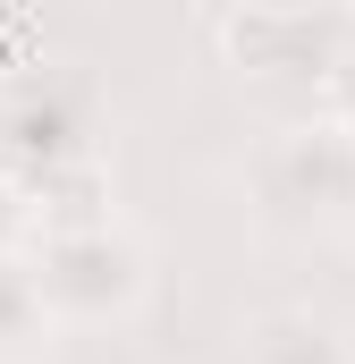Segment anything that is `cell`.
<instances>
[{
    "label": "cell",
    "instance_id": "6da1fadb",
    "mask_svg": "<svg viewBox=\"0 0 355 364\" xmlns=\"http://www.w3.org/2000/svg\"><path fill=\"white\" fill-rule=\"evenodd\" d=\"M26 272H34V296H43L51 331H110V322L144 314L153 246L119 212H77V220H43L26 237Z\"/></svg>",
    "mask_w": 355,
    "mask_h": 364
},
{
    "label": "cell",
    "instance_id": "7a4b0ae2",
    "mask_svg": "<svg viewBox=\"0 0 355 364\" xmlns=\"http://www.w3.org/2000/svg\"><path fill=\"white\" fill-rule=\"evenodd\" d=\"M254 212L271 229H330L347 220V186H355V119L339 110H296L254 144Z\"/></svg>",
    "mask_w": 355,
    "mask_h": 364
},
{
    "label": "cell",
    "instance_id": "3957f363",
    "mask_svg": "<svg viewBox=\"0 0 355 364\" xmlns=\"http://www.w3.org/2000/svg\"><path fill=\"white\" fill-rule=\"evenodd\" d=\"M0 161L26 186L93 170V102H85V85H68L60 68L34 60L17 85L0 93Z\"/></svg>",
    "mask_w": 355,
    "mask_h": 364
},
{
    "label": "cell",
    "instance_id": "277c9868",
    "mask_svg": "<svg viewBox=\"0 0 355 364\" xmlns=\"http://www.w3.org/2000/svg\"><path fill=\"white\" fill-rule=\"evenodd\" d=\"M220 34V51H229V68L237 77H254V85H330L339 68H347V17H330V9H246V17H220L212 26Z\"/></svg>",
    "mask_w": 355,
    "mask_h": 364
},
{
    "label": "cell",
    "instance_id": "5b68a950",
    "mask_svg": "<svg viewBox=\"0 0 355 364\" xmlns=\"http://www.w3.org/2000/svg\"><path fill=\"white\" fill-rule=\"evenodd\" d=\"M246 364H355V348L322 322V314H263L246 331Z\"/></svg>",
    "mask_w": 355,
    "mask_h": 364
},
{
    "label": "cell",
    "instance_id": "8992f818",
    "mask_svg": "<svg viewBox=\"0 0 355 364\" xmlns=\"http://www.w3.org/2000/svg\"><path fill=\"white\" fill-rule=\"evenodd\" d=\"M51 339H60V331H51V314H43V296H34L26 255H0V364H34Z\"/></svg>",
    "mask_w": 355,
    "mask_h": 364
},
{
    "label": "cell",
    "instance_id": "52a82bcc",
    "mask_svg": "<svg viewBox=\"0 0 355 364\" xmlns=\"http://www.w3.org/2000/svg\"><path fill=\"white\" fill-rule=\"evenodd\" d=\"M43 229V203H34V186L17 178L9 161H0V255H26V237Z\"/></svg>",
    "mask_w": 355,
    "mask_h": 364
},
{
    "label": "cell",
    "instance_id": "ba28073f",
    "mask_svg": "<svg viewBox=\"0 0 355 364\" xmlns=\"http://www.w3.org/2000/svg\"><path fill=\"white\" fill-rule=\"evenodd\" d=\"M347 220H355V186H347Z\"/></svg>",
    "mask_w": 355,
    "mask_h": 364
}]
</instances>
